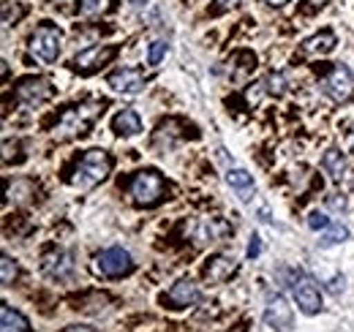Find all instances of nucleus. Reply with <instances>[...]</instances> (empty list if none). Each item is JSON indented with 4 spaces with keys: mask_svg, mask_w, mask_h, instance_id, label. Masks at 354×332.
Returning <instances> with one entry per match:
<instances>
[{
    "mask_svg": "<svg viewBox=\"0 0 354 332\" xmlns=\"http://www.w3.org/2000/svg\"><path fill=\"white\" fill-rule=\"evenodd\" d=\"M104 112V101H90L82 107H71L60 115V120L55 125V136L57 139H74V136H82L88 133L93 120Z\"/></svg>",
    "mask_w": 354,
    "mask_h": 332,
    "instance_id": "nucleus-1",
    "label": "nucleus"
},
{
    "mask_svg": "<svg viewBox=\"0 0 354 332\" xmlns=\"http://www.w3.org/2000/svg\"><path fill=\"white\" fill-rule=\"evenodd\" d=\"M112 172V156L106 150H88L82 156V161L77 166L71 183L80 185V188H93L98 185L101 180H106V174Z\"/></svg>",
    "mask_w": 354,
    "mask_h": 332,
    "instance_id": "nucleus-2",
    "label": "nucleus"
},
{
    "mask_svg": "<svg viewBox=\"0 0 354 332\" xmlns=\"http://www.w3.org/2000/svg\"><path fill=\"white\" fill-rule=\"evenodd\" d=\"M167 180L158 174V172H153V169H145V172H139L136 177L131 180V196L136 205H142V208H153V205H158L164 196H167Z\"/></svg>",
    "mask_w": 354,
    "mask_h": 332,
    "instance_id": "nucleus-3",
    "label": "nucleus"
},
{
    "mask_svg": "<svg viewBox=\"0 0 354 332\" xmlns=\"http://www.w3.org/2000/svg\"><path fill=\"white\" fill-rule=\"evenodd\" d=\"M60 46H63V33H60V28H55L49 22L39 25L33 30V36H30V55L44 60V63H55L57 60Z\"/></svg>",
    "mask_w": 354,
    "mask_h": 332,
    "instance_id": "nucleus-4",
    "label": "nucleus"
},
{
    "mask_svg": "<svg viewBox=\"0 0 354 332\" xmlns=\"http://www.w3.org/2000/svg\"><path fill=\"white\" fill-rule=\"evenodd\" d=\"M322 90L324 95H330L338 104H346L354 98V74L346 66H333L330 74L322 80Z\"/></svg>",
    "mask_w": 354,
    "mask_h": 332,
    "instance_id": "nucleus-5",
    "label": "nucleus"
},
{
    "mask_svg": "<svg viewBox=\"0 0 354 332\" xmlns=\"http://www.w3.org/2000/svg\"><path fill=\"white\" fill-rule=\"evenodd\" d=\"M55 95V87L44 77H28L17 84V101L22 107H41Z\"/></svg>",
    "mask_w": 354,
    "mask_h": 332,
    "instance_id": "nucleus-6",
    "label": "nucleus"
},
{
    "mask_svg": "<svg viewBox=\"0 0 354 332\" xmlns=\"http://www.w3.org/2000/svg\"><path fill=\"white\" fill-rule=\"evenodd\" d=\"M115 55H118V46H112V44H98V46L82 49V52L71 60V66H74V71H80V74H93V71H98L101 66H106Z\"/></svg>",
    "mask_w": 354,
    "mask_h": 332,
    "instance_id": "nucleus-7",
    "label": "nucleus"
},
{
    "mask_svg": "<svg viewBox=\"0 0 354 332\" xmlns=\"http://www.w3.org/2000/svg\"><path fill=\"white\" fill-rule=\"evenodd\" d=\"M98 270L106 275V278H120V275H129L133 270V259L129 250L123 248H106L98 253L95 259Z\"/></svg>",
    "mask_w": 354,
    "mask_h": 332,
    "instance_id": "nucleus-8",
    "label": "nucleus"
},
{
    "mask_svg": "<svg viewBox=\"0 0 354 332\" xmlns=\"http://www.w3.org/2000/svg\"><path fill=\"white\" fill-rule=\"evenodd\" d=\"M292 294H295V302H297V308H300L303 313L316 316V313L322 311L319 286L310 281L308 275H300V273H297V278H295V284H292Z\"/></svg>",
    "mask_w": 354,
    "mask_h": 332,
    "instance_id": "nucleus-9",
    "label": "nucleus"
},
{
    "mask_svg": "<svg viewBox=\"0 0 354 332\" xmlns=\"http://www.w3.org/2000/svg\"><path fill=\"white\" fill-rule=\"evenodd\" d=\"M265 322L278 332H292L295 319H292V308L286 305V299L281 294H270L265 308Z\"/></svg>",
    "mask_w": 354,
    "mask_h": 332,
    "instance_id": "nucleus-10",
    "label": "nucleus"
},
{
    "mask_svg": "<svg viewBox=\"0 0 354 332\" xmlns=\"http://www.w3.org/2000/svg\"><path fill=\"white\" fill-rule=\"evenodd\" d=\"M194 302H199V286L191 278H180L175 286L164 294L167 308H188Z\"/></svg>",
    "mask_w": 354,
    "mask_h": 332,
    "instance_id": "nucleus-11",
    "label": "nucleus"
},
{
    "mask_svg": "<svg viewBox=\"0 0 354 332\" xmlns=\"http://www.w3.org/2000/svg\"><path fill=\"white\" fill-rule=\"evenodd\" d=\"M109 87H115L118 93H139L145 84H147V77H145V71H139V68H120V71H115V74H109Z\"/></svg>",
    "mask_w": 354,
    "mask_h": 332,
    "instance_id": "nucleus-12",
    "label": "nucleus"
},
{
    "mask_svg": "<svg viewBox=\"0 0 354 332\" xmlns=\"http://www.w3.org/2000/svg\"><path fill=\"white\" fill-rule=\"evenodd\" d=\"M44 273L49 278H68L74 273V253L71 250H55L44 256Z\"/></svg>",
    "mask_w": 354,
    "mask_h": 332,
    "instance_id": "nucleus-13",
    "label": "nucleus"
},
{
    "mask_svg": "<svg viewBox=\"0 0 354 332\" xmlns=\"http://www.w3.org/2000/svg\"><path fill=\"white\" fill-rule=\"evenodd\" d=\"M226 183L240 194L243 202L251 199V194H254V177H251L245 169H229V172H226Z\"/></svg>",
    "mask_w": 354,
    "mask_h": 332,
    "instance_id": "nucleus-14",
    "label": "nucleus"
},
{
    "mask_svg": "<svg viewBox=\"0 0 354 332\" xmlns=\"http://www.w3.org/2000/svg\"><path fill=\"white\" fill-rule=\"evenodd\" d=\"M112 131L120 133V136H136V133L142 131V120H139V115H136L133 109H123V112L115 115Z\"/></svg>",
    "mask_w": 354,
    "mask_h": 332,
    "instance_id": "nucleus-15",
    "label": "nucleus"
},
{
    "mask_svg": "<svg viewBox=\"0 0 354 332\" xmlns=\"http://www.w3.org/2000/svg\"><path fill=\"white\" fill-rule=\"evenodd\" d=\"M0 322H3V332H30L28 319L19 311H14L11 305H3L0 308Z\"/></svg>",
    "mask_w": 354,
    "mask_h": 332,
    "instance_id": "nucleus-16",
    "label": "nucleus"
},
{
    "mask_svg": "<svg viewBox=\"0 0 354 332\" xmlns=\"http://www.w3.org/2000/svg\"><path fill=\"white\" fill-rule=\"evenodd\" d=\"M232 273H234V259H229V256H216V259H210V264L205 267V275H207L210 281H226Z\"/></svg>",
    "mask_w": 354,
    "mask_h": 332,
    "instance_id": "nucleus-17",
    "label": "nucleus"
},
{
    "mask_svg": "<svg viewBox=\"0 0 354 332\" xmlns=\"http://www.w3.org/2000/svg\"><path fill=\"white\" fill-rule=\"evenodd\" d=\"M335 49V33L333 30H322L316 36H310L306 42V52H319V55H327Z\"/></svg>",
    "mask_w": 354,
    "mask_h": 332,
    "instance_id": "nucleus-18",
    "label": "nucleus"
},
{
    "mask_svg": "<svg viewBox=\"0 0 354 332\" xmlns=\"http://www.w3.org/2000/svg\"><path fill=\"white\" fill-rule=\"evenodd\" d=\"M322 166H324V172H327L330 177H341L344 169H346V158H344L341 150H327L324 158H322Z\"/></svg>",
    "mask_w": 354,
    "mask_h": 332,
    "instance_id": "nucleus-19",
    "label": "nucleus"
},
{
    "mask_svg": "<svg viewBox=\"0 0 354 332\" xmlns=\"http://www.w3.org/2000/svg\"><path fill=\"white\" fill-rule=\"evenodd\" d=\"M346 240H349V229L341 226V223H333L330 229H324L319 246H322V248H330V246H341V243H346Z\"/></svg>",
    "mask_w": 354,
    "mask_h": 332,
    "instance_id": "nucleus-20",
    "label": "nucleus"
},
{
    "mask_svg": "<svg viewBox=\"0 0 354 332\" xmlns=\"http://www.w3.org/2000/svg\"><path fill=\"white\" fill-rule=\"evenodd\" d=\"M109 8V0H80V14L82 17H95Z\"/></svg>",
    "mask_w": 354,
    "mask_h": 332,
    "instance_id": "nucleus-21",
    "label": "nucleus"
},
{
    "mask_svg": "<svg viewBox=\"0 0 354 332\" xmlns=\"http://www.w3.org/2000/svg\"><path fill=\"white\" fill-rule=\"evenodd\" d=\"M0 270H3V275H0L3 286L14 284V278H17V264L11 261V256H3V259H0Z\"/></svg>",
    "mask_w": 354,
    "mask_h": 332,
    "instance_id": "nucleus-22",
    "label": "nucleus"
},
{
    "mask_svg": "<svg viewBox=\"0 0 354 332\" xmlns=\"http://www.w3.org/2000/svg\"><path fill=\"white\" fill-rule=\"evenodd\" d=\"M164 55H167V42H153L150 49H147V63L150 66H158L164 60Z\"/></svg>",
    "mask_w": 354,
    "mask_h": 332,
    "instance_id": "nucleus-23",
    "label": "nucleus"
},
{
    "mask_svg": "<svg viewBox=\"0 0 354 332\" xmlns=\"http://www.w3.org/2000/svg\"><path fill=\"white\" fill-rule=\"evenodd\" d=\"M308 226L313 232H324V229H330L333 223H330V218L324 215V212H319V210H313L308 215Z\"/></svg>",
    "mask_w": 354,
    "mask_h": 332,
    "instance_id": "nucleus-24",
    "label": "nucleus"
},
{
    "mask_svg": "<svg viewBox=\"0 0 354 332\" xmlns=\"http://www.w3.org/2000/svg\"><path fill=\"white\" fill-rule=\"evenodd\" d=\"M283 87H286V80H283V74H270V77H267V93H272V95H281V93H283Z\"/></svg>",
    "mask_w": 354,
    "mask_h": 332,
    "instance_id": "nucleus-25",
    "label": "nucleus"
},
{
    "mask_svg": "<svg viewBox=\"0 0 354 332\" xmlns=\"http://www.w3.org/2000/svg\"><path fill=\"white\" fill-rule=\"evenodd\" d=\"M327 208L335 210V212H344L349 205H346V196H344V194H330V196H327Z\"/></svg>",
    "mask_w": 354,
    "mask_h": 332,
    "instance_id": "nucleus-26",
    "label": "nucleus"
},
{
    "mask_svg": "<svg viewBox=\"0 0 354 332\" xmlns=\"http://www.w3.org/2000/svg\"><path fill=\"white\" fill-rule=\"evenodd\" d=\"M259 250H262V243H259V237L254 234V237H251V243H248V259L259 256Z\"/></svg>",
    "mask_w": 354,
    "mask_h": 332,
    "instance_id": "nucleus-27",
    "label": "nucleus"
},
{
    "mask_svg": "<svg viewBox=\"0 0 354 332\" xmlns=\"http://www.w3.org/2000/svg\"><path fill=\"white\" fill-rule=\"evenodd\" d=\"M240 0H218V11H226V8H234Z\"/></svg>",
    "mask_w": 354,
    "mask_h": 332,
    "instance_id": "nucleus-28",
    "label": "nucleus"
},
{
    "mask_svg": "<svg viewBox=\"0 0 354 332\" xmlns=\"http://www.w3.org/2000/svg\"><path fill=\"white\" fill-rule=\"evenodd\" d=\"M63 332H95L93 327H82V324H74V327H66Z\"/></svg>",
    "mask_w": 354,
    "mask_h": 332,
    "instance_id": "nucleus-29",
    "label": "nucleus"
},
{
    "mask_svg": "<svg viewBox=\"0 0 354 332\" xmlns=\"http://www.w3.org/2000/svg\"><path fill=\"white\" fill-rule=\"evenodd\" d=\"M267 3H270V6H283L286 0H267Z\"/></svg>",
    "mask_w": 354,
    "mask_h": 332,
    "instance_id": "nucleus-30",
    "label": "nucleus"
},
{
    "mask_svg": "<svg viewBox=\"0 0 354 332\" xmlns=\"http://www.w3.org/2000/svg\"><path fill=\"white\" fill-rule=\"evenodd\" d=\"M129 3H131V6H145L147 0H129Z\"/></svg>",
    "mask_w": 354,
    "mask_h": 332,
    "instance_id": "nucleus-31",
    "label": "nucleus"
}]
</instances>
